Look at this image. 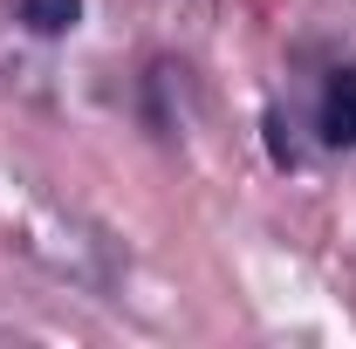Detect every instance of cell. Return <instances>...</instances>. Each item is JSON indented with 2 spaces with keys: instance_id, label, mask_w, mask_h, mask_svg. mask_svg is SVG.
<instances>
[{
  "instance_id": "6da1fadb",
  "label": "cell",
  "mask_w": 356,
  "mask_h": 349,
  "mask_svg": "<svg viewBox=\"0 0 356 349\" xmlns=\"http://www.w3.org/2000/svg\"><path fill=\"white\" fill-rule=\"evenodd\" d=\"M315 131H322V144L356 151V62H343V69H329V76H322V96H315Z\"/></svg>"
},
{
  "instance_id": "7a4b0ae2",
  "label": "cell",
  "mask_w": 356,
  "mask_h": 349,
  "mask_svg": "<svg viewBox=\"0 0 356 349\" xmlns=\"http://www.w3.org/2000/svg\"><path fill=\"white\" fill-rule=\"evenodd\" d=\"M14 14L35 28V35H69L83 21V0H14Z\"/></svg>"
}]
</instances>
